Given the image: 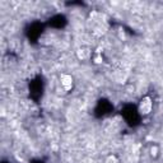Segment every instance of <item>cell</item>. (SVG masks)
Returning <instances> with one entry per match:
<instances>
[{"label": "cell", "instance_id": "6da1fadb", "mask_svg": "<svg viewBox=\"0 0 163 163\" xmlns=\"http://www.w3.org/2000/svg\"><path fill=\"white\" fill-rule=\"evenodd\" d=\"M153 110V102L149 97H144L139 103V112L141 115H149Z\"/></svg>", "mask_w": 163, "mask_h": 163}, {"label": "cell", "instance_id": "277c9868", "mask_svg": "<svg viewBox=\"0 0 163 163\" xmlns=\"http://www.w3.org/2000/svg\"><path fill=\"white\" fill-rule=\"evenodd\" d=\"M106 163H118V161L115 156H108L107 159H106Z\"/></svg>", "mask_w": 163, "mask_h": 163}, {"label": "cell", "instance_id": "5b68a950", "mask_svg": "<svg viewBox=\"0 0 163 163\" xmlns=\"http://www.w3.org/2000/svg\"><path fill=\"white\" fill-rule=\"evenodd\" d=\"M157 150H158V148L156 145L152 146V148H150V154H152V156H157Z\"/></svg>", "mask_w": 163, "mask_h": 163}, {"label": "cell", "instance_id": "7a4b0ae2", "mask_svg": "<svg viewBox=\"0 0 163 163\" xmlns=\"http://www.w3.org/2000/svg\"><path fill=\"white\" fill-rule=\"evenodd\" d=\"M60 83L65 90H69L73 87V77L69 74H62L60 77Z\"/></svg>", "mask_w": 163, "mask_h": 163}, {"label": "cell", "instance_id": "3957f363", "mask_svg": "<svg viewBox=\"0 0 163 163\" xmlns=\"http://www.w3.org/2000/svg\"><path fill=\"white\" fill-rule=\"evenodd\" d=\"M78 56H79V59H87L89 56V51L87 49H80L78 51Z\"/></svg>", "mask_w": 163, "mask_h": 163}]
</instances>
